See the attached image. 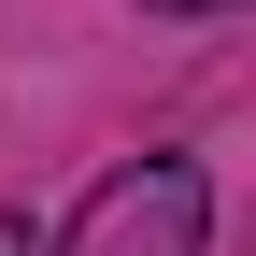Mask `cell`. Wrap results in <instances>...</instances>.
Masks as SVG:
<instances>
[{
	"label": "cell",
	"mask_w": 256,
	"mask_h": 256,
	"mask_svg": "<svg viewBox=\"0 0 256 256\" xmlns=\"http://www.w3.org/2000/svg\"><path fill=\"white\" fill-rule=\"evenodd\" d=\"M142 14H214V0H142Z\"/></svg>",
	"instance_id": "7a4b0ae2"
},
{
	"label": "cell",
	"mask_w": 256,
	"mask_h": 256,
	"mask_svg": "<svg viewBox=\"0 0 256 256\" xmlns=\"http://www.w3.org/2000/svg\"><path fill=\"white\" fill-rule=\"evenodd\" d=\"M214 242V171L200 156H142L57 228V256H200Z\"/></svg>",
	"instance_id": "6da1fadb"
},
{
	"label": "cell",
	"mask_w": 256,
	"mask_h": 256,
	"mask_svg": "<svg viewBox=\"0 0 256 256\" xmlns=\"http://www.w3.org/2000/svg\"><path fill=\"white\" fill-rule=\"evenodd\" d=\"M0 256H28V228H14V214H0Z\"/></svg>",
	"instance_id": "3957f363"
}]
</instances>
